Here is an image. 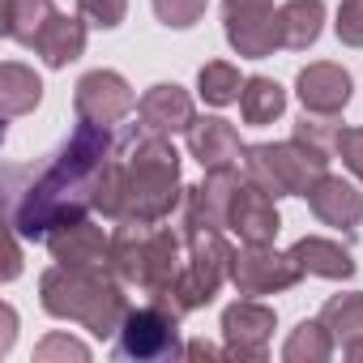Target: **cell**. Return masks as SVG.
<instances>
[{"label":"cell","instance_id":"cell-24","mask_svg":"<svg viewBox=\"0 0 363 363\" xmlns=\"http://www.w3.org/2000/svg\"><path fill=\"white\" fill-rule=\"evenodd\" d=\"M333 333H329V325L325 320H299L295 329H291V337H286V346H282V359L286 363H325L329 354H333Z\"/></svg>","mask_w":363,"mask_h":363},{"label":"cell","instance_id":"cell-15","mask_svg":"<svg viewBox=\"0 0 363 363\" xmlns=\"http://www.w3.org/2000/svg\"><path fill=\"white\" fill-rule=\"evenodd\" d=\"M350 90H354L350 73L329 60H316V65L299 69V77H295V94H299L303 111H312V116H337L350 103Z\"/></svg>","mask_w":363,"mask_h":363},{"label":"cell","instance_id":"cell-34","mask_svg":"<svg viewBox=\"0 0 363 363\" xmlns=\"http://www.w3.org/2000/svg\"><path fill=\"white\" fill-rule=\"evenodd\" d=\"M22 235L9 227V261H5V282H13L18 274H22V244H18Z\"/></svg>","mask_w":363,"mask_h":363},{"label":"cell","instance_id":"cell-35","mask_svg":"<svg viewBox=\"0 0 363 363\" xmlns=\"http://www.w3.org/2000/svg\"><path fill=\"white\" fill-rule=\"evenodd\" d=\"M184 359H206V363H210V359H227V346L218 350V346H210V342H189V346H184Z\"/></svg>","mask_w":363,"mask_h":363},{"label":"cell","instance_id":"cell-11","mask_svg":"<svg viewBox=\"0 0 363 363\" xmlns=\"http://www.w3.org/2000/svg\"><path fill=\"white\" fill-rule=\"evenodd\" d=\"M274 308L257 303V299H235L227 312H223V342H227V359H248V363H261L269 354V337H274Z\"/></svg>","mask_w":363,"mask_h":363},{"label":"cell","instance_id":"cell-28","mask_svg":"<svg viewBox=\"0 0 363 363\" xmlns=\"http://www.w3.org/2000/svg\"><path fill=\"white\" fill-rule=\"evenodd\" d=\"M210 0H154V18L171 30H189L206 18Z\"/></svg>","mask_w":363,"mask_h":363},{"label":"cell","instance_id":"cell-16","mask_svg":"<svg viewBox=\"0 0 363 363\" xmlns=\"http://www.w3.org/2000/svg\"><path fill=\"white\" fill-rule=\"evenodd\" d=\"M308 206L325 227H337V231H354L363 223V193L350 184V179L329 175V171L308 189Z\"/></svg>","mask_w":363,"mask_h":363},{"label":"cell","instance_id":"cell-1","mask_svg":"<svg viewBox=\"0 0 363 363\" xmlns=\"http://www.w3.org/2000/svg\"><path fill=\"white\" fill-rule=\"evenodd\" d=\"M111 133L107 124L82 120L73 137L30 171V184H13L9 197V227L22 240H48V231L86 218L99 206V184L111 167Z\"/></svg>","mask_w":363,"mask_h":363},{"label":"cell","instance_id":"cell-9","mask_svg":"<svg viewBox=\"0 0 363 363\" xmlns=\"http://www.w3.org/2000/svg\"><path fill=\"white\" fill-rule=\"evenodd\" d=\"M299 278H303L299 261H295L291 252H278L274 244H244V248H235L231 282H235V291L248 295V299L291 291Z\"/></svg>","mask_w":363,"mask_h":363},{"label":"cell","instance_id":"cell-13","mask_svg":"<svg viewBox=\"0 0 363 363\" xmlns=\"http://www.w3.org/2000/svg\"><path fill=\"white\" fill-rule=\"evenodd\" d=\"M137 120H141V133H154V137H175V133H189L193 120H197V107H193V94L175 82H158L150 86L141 99H137Z\"/></svg>","mask_w":363,"mask_h":363},{"label":"cell","instance_id":"cell-2","mask_svg":"<svg viewBox=\"0 0 363 363\" xmlns=\"http://www.w3.org/2000/svg\"><path fill=\"white\" fill-rule=\"evenodd\" d=\"M179 184V154L171 137L141 133L124 158H111L103 184H99V214L111 223H162L184 201Z\"/></svg>","mask_w":363,"mask_h":363},{"label":"cell","instance_id":"cell-21","mask_svg":"<svg viewBox=\"0 0 363 363\" xmlns=\"http://www.w3.org/2000/svg\"><path fill=\"white\" fill-rule=\"evenodd\" d=\"M39 103H43V82L35 69H26L18 60L0 65V111H5V120H18V116L35 111Z\"/></svg>","mask_w":363,"mask_h":363},{"label":"cell","instance_id":"cell-23","mask_svg":"<svg viewBox=\"0 0 363 363\" xmlns=\"http://www.w3.org/2000/svg\"><path fill=\"white\" fill-rule=\"evenodd\" d=\"M286 111V90L274 82V77H244V90H240V116L244 124L261 128V124H274L278 116Z\"/></svg>","mask_w":363,"mask_h":363},{"label":"cell","instance_id":"cell-8","mask_svg":"<svg viewBox=\"0 0 363 363\" xmlns=\"http://www.w3.org/2000/svg\"><path fill=\"white\" fill-rule=\"evenodd\" d=\"M223 30L244 60H265L282 48V18L274 0H223Z\"/></svg>","mask_w":363,"mask_h":363},{"label":"cell","instance_id":"cell-26","mask_svg":"<svg viewBox=\"0 0 363 363\" xmlns=\"http://www.w3.org/2000/svg\"><path fill=\"white\" fill-rule=\"evenodd\" d=\"M320 320L329 325V333L346 346V342H359L363 337V291H350V295H333L325 308H320Z\"/></svg>","mask_w":363,"mask_h":363},{"label":"cell","instance_id":"cell-25","mask_svg":"<svg viewBox=\"0 0 363 363\" xmlns=\"http://www.w3.org/2000/svg\"><path fill=\"white\" fill-rule=\"evenodd\" d=\"M240 90H244V77H240L235 65H227V60L201 65V73H197V94H201L210 107H231V103H240Z\"/></svg>","mask_w":363,"mask_h":363},{"label":"cell","instance_id":"cell-12","mask_svg":"<svg viewBox=\"0 0 363 363\" xmlns=\"http://www.w3.org/2000/svg\"><path fill=\"white\" fill-rule=\"evenodd\" d=\"M73 107H77L82 120L111 128V124H120V120L137 107V94H133V86H128L116 69H94V73H86V77L77 82Z\"/></svg>","mask_w":363,"mask_h":363},{"label":"cell","instance_id":"cell-22","mask_svg":"<svg viewBox=\"0 0 363 363\" xmlns=\"http://www.w3.org/2000/svg\"><path fill=\"white\" fill-rule=\"evenodd\" d=\"M278 18H282V48H312L325 30V0H286L278 5Z\"/></svg>","mask_w":363,"mask_h":363},{"label":"cell","instance_id":"cell-31","mask_svg":"<svg viewBox=\"0 0 363 363\" xmlns=\"http://www.w3.org/2000/svg\"><path fill=\"white\" fill-rule=\"evenodd\" d=\"M333 30H337V39L346 48H363V0H342Z\"/></svg>","mask_w":363,"mask_h":363},{"label":"cell","instance_id":"cell-29","mask_svg":"<svg viewBox=\"0 0 363 363\" xmlns=\"http://www.w3.org/2000/svg\"><path fill=\"white\" fill-rule=\"evenodd\" d=\"M90 363V346L69 337V333H48L39 346H35V363Z\"/></svg>","mask_w":363,"mask_h":363},{"label":"cell","instance_id":"cell-32","mask_svg":"<svg viewBox=\"0 0 363 363\" xmlns=\"http://www.w3.org/2000/svg\"><path fill=\"white\" fill-rule=\"evenodd\" d=\"M333 154L346 162V171H350V175H359V179H363V128H342V133H337V141H333Z\"/></svg>","mask_w":363,"mask_h":363},{"label":"cell","instance_id":"cell-36","mask_svg":"<svg viewBox=\"0 0 363 363\" xmlns=\"http://www.w3.org/2000/svg\"><path fill=\"white\" fill-rule=\"evenodd\" d=\"M342 350H346V359H350V363H363V337H359V342H346Z\"/></svg>","mask_w":363,"mask_h":363},{"label":"cell","instance_id":"cell-18","mask_svg":"<svg viewBox=\"0 0 363 363\" xmlns=\"http://www.w3.org/2000/svg\"><path fill=\"white\" fill-rule=\"evenodd\" d=\"M244 150H248V145L240 141V133H235L223 116H197L193 128H189V154H193L206 171H214V167H240Z\"/></svg>","mask_w":363,"mask_h":363},{"label":"cell","instance_id":"cell-7","mask_svg":"<svg viewBox=\"0 0 363 363\" xmlns=\"http://www.w3.org/2000/svg\"><path fill=\"white\" fill-rule=\"evenodd\" d=\"M179 312L175 303L150 299L141 308H128L120 333H116V354L120 359H137V363H154V359H175L184 354L179 346Z\"/></svg>","mask_w":363,"mask_h":363},{"label":"cell","instance_id":"cell-17","mask_svg":"<svg viewBox=\"0 0 363 363\" xmlns=\"http://www.w3.org/2000/svg\"><path fill=\"white\" fill-rule=\"evenodd\" d=\"M107 248H111V235L90 218L48 231V252L56 265H107Z\"/></svg>","mask_w":363,"mask_h":363},{"label":"cell","instance_id":"cell-3","mask_svg":"<svg viewBox=\"0 0 363 363\" xmlns=\"http://www.w3.org/2000/svg\"><path fill=\"white\" fill-rule=\"evenodd\" d=\"M39 303L56 320H77L99 342L116 337L128 316L124 282L107 265H52L39 278Z\"/></svg>","mask_w":363,"mask_h":363},{"label":"cell","instance_id":"cell-20","mask_svg":"<svg viewBox=\"0 0 363 363\" xmlns=\"http://www.w3.org/2000/svg\"><path fill=\"white\" fill-rule=\"evenodd\" d=\"M291 257L299 261L303 274H316V278H354V257H350V248H342L337 240L303 235V240L291 244Z\"/></svg>","mask_w":363,"mask_h":363},{"label":"cell","instance_id":"cell-27","mask_svg":"<svg viewBox=\"0 0 363 363\" xmlns=\"http://www.w3.org/2000/svg\"><path fill=\"white\" fill-rule=\"evenodd\" d=\"M52 0H5V35L13 43H35V35L43 30V22L52 18Z\"/></svg>","mask_w":363,"mask_h":363},{"label":"cell","instance_id":"cell-19","mask_svg":"<svg viewBox=\"0 0 363 363\" xmlns=\"http://www.w3.org/2000/svg\"><path fill=\"white\" fill-rule=\"evenodd\" d=\"M30 48L43 56L48 69H65V65H73V60L86 52V22H77V18H69V13H52V18L43 22V30L35 35Z\"/></svg>","mask_w":363,"mask_h":363},{"label":"cell","instance_id":"cell-33","mask_svg":"<svg viewBox=\"0 0 363 363\" xmlns=\"http://www.w3.org/2000/svg\"><path fill=\"white\" fill-rule=\"evenodd\" d=\"M13 337H18V312H13V303H5L0 308V354L13 350Z\"/></svg>","mask_w":363,"mask_h":363},{"label":"cell","instance_id":"cell-6","mask_svg":"<svg viewBox=\"0 0 363 363\" xmlns=\"http://www.w3.org/2000/svg\"><path fill=\"white\" fill-rule=\"evenodd\" d=\"M231 261H235V248L227 244L223 231H189V261L179 269V282L171 295L175 308L197 312V308L214 303V295L231 278Z\"/></svg>","mask_w":363,"mask_h":363},{"label":"cell","instance_id":"cell-30","mask_svg":"<svg viewBox=\"0 0 363 363\" xmlns=\"http://www.w3.org/2000/svg\"><path fill=\"white\" fill-rule=\"evenodd\" d=\"M77 13L99 30H116L128 13V0H77Z\"/></svg>","mask_w":363,"mask_h":363},{"label":"cell","instance_id":"cell-14","mask_svg":"<svg viewBox=\"0 0 363 363\" xmlns=\"http://www.w3.org/2000/svg\"><path fill=\"white\" fill-rule=\"evenodd\" d=\"M274 201H278V197L265 193L257 179H244L240 193H235V201H231V223H227V231H235L244 244H274L278 231H282V214H278Z\"/></svg>","mask_w":363,"mask_h":363},{"label":"cell","instance_id":"cell-10","mask_svg":"<svg viewBox=\"0 0 363 363\" xmlns=\"http://www.w3.org/2000/svg\"><path fill=\"white\" fill-rule=\"evenodd\" d=\"M244 179L248 175H240V167H214V171H206L201 184H193L184 193V227L189 231H227L231 201H235Z\"/></svg>","mask_w":363,"mask_h":363},{"label":"cell","instance_id":"cell-4","mask_svg":"<svg viewBox=\"0 0 363 363\" xmlns=\"http://www.w3.org/2000/svg\"><path fill=\"white\" fill-rule=\"evenodd\" d=\"M107 269L128 282L141 286L150 299L175 303V282H179V235L154 223H120V231H111V248H107Z\"/></svg>","mask_w":363,"mask_h":363},{"label":"cell","instance_id":"cell-5","mask_svg":"<svg viewBox=\"0 0 363 363\" xmlns=\"http://www.w3.org/2000/svg\"><path fill=\"white\" fill-rule=\"evenodd\" d=\"M244 171L274 197H308V189L329 171V150H320L303 137L261 141V145L244 150Z\"/></svg>","mask_w":363,"mask_h":363}]
</instances>
